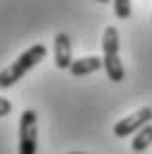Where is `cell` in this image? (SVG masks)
I'll use <instances>...</instances> for the list:
<instances>
[{
	"label": "cell",
	"instance_id": "obj_2",
	"mask_svg": "<svg viewBox=\"0 0 152 154\" xmlns=\"http://www.w3.org/2000/svg\"><path fill=\"white\" fill-rule=\"evenodd\" d=\"M121 36H118V29L116 26H106L104 29V36H101V60H104V70H106V77L111 82H123L125 79V67L121 63Z\"/></svg>",
	"mask_w": 152,
	"mask_h": 154
},
{
	"label": "cell",
	"instance_id": "obj_9",
	"mask_svg": "<svg viewBox=\"0 0 152 154\" xmlns=\"http://www.w3.org/2000/svg\"><path fill=\"white\" fill-rule=\"evenodd\" d=\"M10 111H12V101H10V99H2V96H0V118H2V116H7Z\"/></svg>",
	"mask_w": 152,
	"mask_h": 154
},
{
	"label": "cell",
	"instance_id": "obj_4",
	"mask_svg": "<svg viewBox=\"0 0 152 154\" xmlns=\"http://www.w3.org/2000/svg\"><path fill=\"white\" fill-rule=\"evenodd\" d=\"M150 123H152V106H142V108H138L135 113L121 118V120L113 125V135H116V137H130V135H135L140 128H145V125H150Z\"/></svg>",
	"mask_w": 152,
	"mask_h": 154
},
{
	"label": "cell",
	"instance_id": "obj_8",
	"mask_svg": "<svg viewBox=\"0 0 152 154\" xmlns=\"http://www.w3.org/2000/svg\"><path fill=\"white\" fill-rule=\"evenodd\" d=\"M113 2V12L118 19H128L130 17V0H111Z\"/></svg>",
	"mask_w": 152,
	"mask_h": 154
},
{
	"label": "cell",
	"instance_id": "obj_3",
	"mask_svg": "<svg viewBox=\"0 0 152 154\" xmlns=\"http://www.w3.org/2000/svg\"><path fill=\"white\" fill-rule=\"evenodd\" d=\"M36 111L27 108L19 116V142H17V152L19 154H36Z\"/></svg>",
	"mask_w": 152,
	"mask_h": 154
},
{
	"label": "cell",
	"instance_id": "obj_1",
	"mask_svg": "<svg viewBox=\"0 0 152 154\" xmlns=\"http://www.w3.org/2000/svg\"><path fill=\"white\" fill-rule=\"evenodd\" d=\"M43 58H46V46H41V43L29 46L14 63H10L5 70H0V89H10L12 84H17V82H19L34 65H39Z\"/></svg>",
	"mask_w": 152,
	"mask_h": 154
},
{
	"label": "cell",
	"instance_id": "obj_10",
	"mask_svg": "<svg viewBox=\"0 0 152 154\" xmlns=\"http://www.w3.org/2000/svg\"><path fill=\"white\" fill-rule=\"evenodd\" d=\"M97 2H111V0H97Z\"/></svg>",
	"mask_w": 152,
	"mask_h": 154
},
{
	"label": "cell",
	"instance_id": "obj_11",
	"mask_svg": "<svg viewBox=\"0 0 152 154\" xmlns=\"http://www.w3.org/2000/svg\"><path fill=\"white\" fill-rule=\"evenodd\" d=\"M70 154H82V152H70Z\"/></svg>",
	"mask_w": 152,
	"mask_h": 154
},
{
	"label": "cell",
	"instance_id": "obj_7",
	"mask_svg": "<svg viewBox=\"0 0 152 154\" xmlns=\"http://www.w3.org/2000/svg\"><path fill=\"white\" fill-rule=\"evenodd\" d=\"M150 144H152V123H150V125H145V128H140V130L133 135L130 147H133V152H135V154H142L145 149H150Z\"/></svg>",
	"mask_w": 152,
	"mask_h": 154
},
{
	"label": "cell",
	"instance_id": "obj_6",
	"mask_svg": "<svg viewBox=\"0 0 152 154\" xmlns=\"http://www.w3.org/2000/svg\"><path fill=\"white\" fill-rule=\"evenodd\" d=\"M101 67H104V60H101V58H97V55H84V58H80V60H72L70 75H72V77H84V75H92V72H97V70H101Z\"/></svg>",
	"mask_w": 152,
	"mask_h": 154
},
{
	"label": "cell",
	"instance_id": "obj_5",
	"mask_svg": "<svg viewBox=\"0 0 152 154\" xmlns=\"http://www.w3.org/2000/svg\"><path fill=\"white\" fill-rule=\"evenodd\" d=\"M53 60H55V67L60 70H70L72 65V41L68 34H55L53 38Z\"/></svg>",
	"mask_w": 152,
	"mask_h": 154
}]
</instances>
